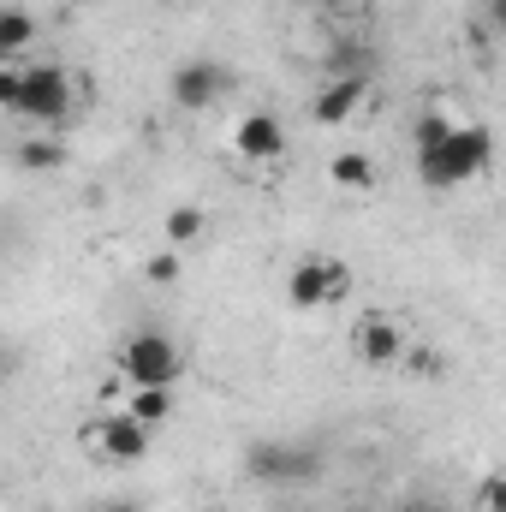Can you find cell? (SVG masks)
<instances>
[{
    "instance_id": "obj_1",
    "label": "cell",
    "mask_w": 506,
    "mask_h": 512,
    "mask_svg": "<svg viewBox=\"0 0 506 512\" xmlns=\"http://www.w3.org/2000/svg\"><path fill=\"white\" fill-rule=\"evenodd\" d=\"M489 161H495V131L477 126V120L453 126L435 149H417V173H423L429 191H453V185L489 173Z\"/></svg>"
},
{
    "instance_id": "obj_2",
    "label": "cell",
    "mask_w": 506,
    "mask_h": 512,
    "mask_svg": "<svg viewBox=\"0 0 506 512\" xmlns=\"http://www.w3.org/2000/svg\"><path fill=\"white\" fill-rule=\"evenodd\" d=\"M12 114H24L30 126H72V120H78V90H72L66 66H54V60L24 66V78H18V108H12Z\"/></svg>"
},
{
    "instance_id": "obj_3",
    "label": "cell",
    "mask_w": 506,
    "mask_h": 512,
    "mask_svg": "<svg viewBox=\"0 0 506 512\" xmlns=\"http://www.w3.org/2000/svg\"><path fill=\"white\" fill-rule=\"evenodd\" d=\"M114 364H120V376H126L131 387H179V376H185L179 340H167V334H155V328L131 334L126 346L114 352Z\"/></svg>"
},
{
    "instance_id": "obj_4",
    "label": "cell",
    "mask_w": 506,
    "mask_h": 512,
    "mask_svg": "<svg viewBox=\"0 0 506 512\" xmlns=\"http://www.w3.org/2000/svg\"><path fill=\"white\" fill-rule=\"evenodd\" d=\"M352 298V268L340 256H298L292 274H286V304L292 310H328V304H346Z\"/></svg>"
},
{
    "instance_id": "obj_5",
    "label": "cell",
    "mask_w": 506,
    "mask_h": 512,
    "mask_svg": "<svg viewBox=\"0 0 506 512\" xmlns=\"http://www.w3.org/2000/svg\"><path fill=\"white\" fill-rule=\"evenodd\" d=\"M245 471H251L256 483L298 489V483L322 477V453L316 447H298V441H251L245 447Z\"/></svg>"
},
{
    "instance_id": "obj_6",
    "label": "cell",
    "mask_w": 506,
    "mask_h": 512,
    "mask_svg": "<svg viewBox=\"0 0 506 512\" xmlns=\"http://www.w3.org/2000/svg\"><path fill=\"white\" fill-rule=\"evenodd\" d=\"M84 441L102 453V459H114V465H137V459H149V423H137L131 411H114V417H102V423H90L84 429Z\"/></svg>"
},
{
    "instance_id": "obj_7",
    "label": "cell",
    "mask_w": 506,
    "mask_h": 512,
    "mask_svg": "<svg viewBox=\"0 0 506 512\" xmlns=\"http://www.w3.org/2000/svg\"><path fill=\"white\" fill-rule=\"evenodd\" d=\"M221 90H227V66H221V60H185V66H173V78H167V96H173V108H185V114L215 108Z\"/></svg>"
},
{
    "instance_id": "obj_8",
    "label": "cell",
    "mask_w": 506,
    "mask_h": 512,
    "mask_svg": "<svg viewBox=\"0 0 506 512\" xmlns=\"http://www.w3.org/2000/svg\"><path fill=\"white\" fill-rule=\"evenodd\" d=\"M352 352L364 358V364H376V370H387V364H399L405 352H411V340H405V328L393 322V316H381V310H370L358 328H352Z\"/></svg>"
},
{
    "instance_id": "obj_9",
    "label": "cell",
    "mask_w": 506,
    "mask_h": 512,
    "mask_svg": "<svg viewBox=\"0 0 506 512\" xmlns=\"http://www.w3.org/2000/svg\"><path fill=\"white\" fill-rule=\"evenodd\" d=\"M364 96H370V78H364V72H340L334 84H322V90H316L310 120H316V126H346V120L364 108Z\"/></svg>"
},
{
    "instance_id": "obj_10",
    "label": "cell",
    "mask_w": 506,
    "mask_h": 512,
    "mask_svg": "<svg viewBox=\"0 0 506 512\" xmlns=\"http://www.w3.org/2000/svg\"><path fill=\"white\" fill-rule=\"evenodd\" d=\"M233 149H239L245 161H280V155H286V126H280V114H268V108L245 114V120L233 126Z\"/></svg>"
},
{
    "instance_id": "obj_11",
    "label": "cell",
    "mask_w": 506,
    "mask_h": 512,
    "mask_svg": "<svg viewBox=\"0 0 506 512\" xmlns=\"http://www.w3.org/2000/svg\"><path fill=\"white\" fill-rule=\"evenodd\" d=\"M328 179H334L340 191H370V185H376V161H370V149H340V155L328 161Z\"/></svg>"
},
{
    "instance_id": "obj_12",
    "label": "cell",
    "mask_w": 506,
    "mask_h": 512,
    "mask_svg": "<svg viewBox=\"0 0 506 512\" xmlns=\"http://www.w3.org/2000/svg\"><path fill=\"white\" fill-rule=\"evenodd\" d=\"M126 411L137 417V423H149V429H155V423H167V417L179 411V393H173V387H131Z\"/></svg>"
},
{
    "instance_id": "obj_13",
    "label": "cell",
    "mask_w": 506,
    "mask_h": 512,
    "mask_svg": "<svg viewBox=\"0 0 506 512\" xmlns=\"http://www.w3.org/2000/svg\"><path fill=\"white\" fill-rule=\"evenodd\" d=\"M12 161L30 167V173H60L66 167V137H24L12 149Z\"/></svg>"
},
{
    "instance_id": "obj_14",
    "label": "cell",
    "mask_w": 506,
    "mask_h": 512,
    "mask_svg": "<svg viewBox=\"0 0 506 512\" xmlns=\"http://www.w3.org/2000/svg\"><path fill=\"white\" fill-rule=\"evenodd\" d=\"M161 233H167V245H173V251H185V245H197V239L209 233V215H203L197 203H173V209H167V221H161Z\"/></svg>"
},
{
    "instance_id": "obj_15",
    "label": "cell",
    "mask_w": 506,
    "mask_h": 512,
    "mask_svg": "<svg viewBox=\"0 0 506 512\" xmlns=\"http://www.w3.org/2000/svg\"><path fill=\"white\" fill-rule=\"evenodd\" d=\"M36 42V18L30 6H0V60H18Z\"/></svg>"
},
{
    "instance_id": "obj_16",
    "label": "cell",
    "mask_w": 506,
    "mask_h": 512,
    "mask_svg": "<svg viewBox=\"0 0 506 512\" xmlns=\"http://www.w3.org/2000/svg\"><path fill=\"white\" fill-rule=\"evenodd\" d=\"M453 126H459V120H453L447 108H423V114H417V126H411V155H417V149H435Z\"/></svg>"
},
{
    "instance_id": "obj_17",
    "label": "cell",
    "mask_w": 506,
    "mask_h": 512,
    "mask_svg": "<svg viewBox=\"0 0 506 512\" xmlns=\"http://www.w3.org/2000/svg\"><path fill=\"white\" fill-rule=\"evenodd\" d=\"M143 274H149V286H173V280L185 274V256L167 245V251H155L149 262H143Z\"/></svg>"
},
{
    "instance_id": "obj_18",
    "label": "cell",
    "mask_w": 506,
    "mask_h": 512,
    "mask_svg": "<svg viewBox=\"0 0 506 512\" xmlns=\"http://www.w3.org/2000/svg\"><path fill=\"white\" fill-rule=\"evenodd\" d=\"M477 507L483 512H506V477L501 471H489V477L477 483Z\"/></svg>"
},
{
    "instance_id": "obj_19",
    "label": "cell",
    "mask_w": 506,
    "mask_h": 512,
    "mask_svg": "<svg viewBox=\"0 0 506 512\" xmlns=\"http://www.w3.org/2000/svg\"><path fill=\"white\" fill-rule=\"evenodd\" d=\"M18 78H24V66L0 60V114H12V108H18Z\"/></svg>"
},
{
    "instance_id": "obj_20",
    "label": "cell",
    "mask_w": 506,
    "mask_h": 512,
    "mask_svg": "<svg viewBox=\"0 0 506 512\" xmlns=\"http://www.w3.org/2000/svg\"><path fill=\"white\" fill-rule=\"evenodd\" d=\"M96 512H143L137 501H108V507H96Z\"/></svg>"
},
{
    "instance_id": "obj_21",
    "label": "cell",
    "mask_w": 506,
    "mask_h": 512,
    "mask_svg": "<svg viewBox=\"0 0 506 512\" xmlns=\"http://www.w3.org/2000/svg\"><path fill=\"white\" fill-rule=\"evenodd\" d=\"M316 6H322V12H340V6H352V0H316Z\"/></svg>"
},
{
    "instance_id": "obj_22",
    "label": "cell",
    "mask_w": 506,
    "mask_h": 512,
    "mask_svg": "<svg viewBox=\"0 0 506 512\" xmlns=\"http://www.w3.org/2000/svg\"><path fill=\"white\" fill-rule=\"evenodd\" d=\"M399 512H441V507H417V501H411V507H399Z\"/></svg>"
},
{
    "instance_id": "obj_23",
    "label": "cell",
    "mask_w": 506,
    "mask_h": 512,
    "mask_svg": "<svg viewBox=\"0 0 506 512\" xmlns=\"http://www.w3.org/2000/svg\"><path fill=\"white\" fill-rule=\"evenodd\" d=\"M0 376H6V346H0Z\"/></svg>"
}]
</instances>
